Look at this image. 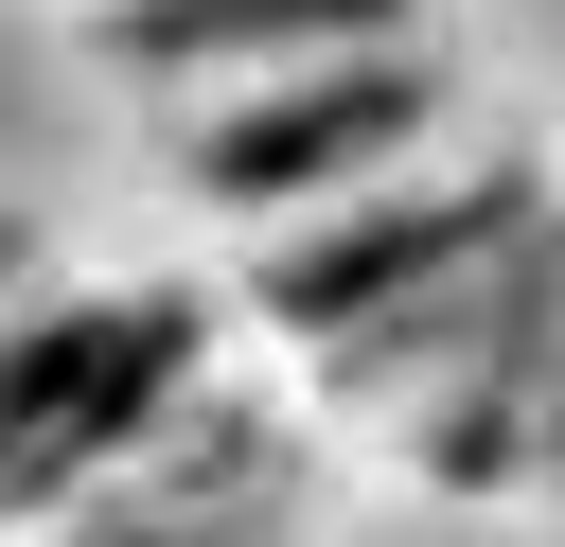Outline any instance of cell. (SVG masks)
<instances>
[{
	"instance_id": "cell-1",
	"label": "cell",
	"mask_w": 565,
	"mask_h": 547,
	"mask_svg": "<svg viewBox=\"0 0 565 547\" xmlns=\"http://www.w3.org/2000/svg\"><path fill=\"white\" fill-rule=\"evenodd\" d=\"M406 159H441V71H424V35L300 53V71H247V88L177 106V176H194L212 212H247V229L335 212V194H371V176H406Z\"/></svg>"
},
{
	"instance_id": "cell-2",
	"label": "cell",
	"mask_w": 565,
	"mask_h": 547,
	"mask_svg": "<svg viewBox=\"0 0 565 547\" xmlns=\"http://www.w3.org/2000/svg\"><path fill=\"white\" fill-rule=\"evenodd\" d=\"M371 35H424V0H88V53L159 106H212L247 71H300V53H371Z\"/></svg>"
}]
</instances>
